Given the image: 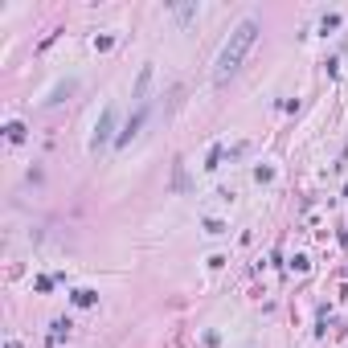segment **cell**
Returning <instances> with one entry per match:
<instances>
[{
    "label": "cell",
    "instance_id": "6da1fadb",
    "mask_svg": "<svg viewBox=\"0 0 348 348\" xmlns=\"http://www.w3.org/2000/svg\"><path fill=\"white\" fill-rule=\"evenodd\" d=\"M258 21H242L234 33H230V41L221 45V53H217V61H213V82L221 86V82H230L238 70H242V61H246V53L254 49V41H258Z\"/></svg>",
    "mask_w": 348,
    "mask_h": 348
},
{
    "label": "cell",
    "instance_id": "7a4b0ae2",
    "mask_svg": "<svg viewBox=\"0 0 348 348\" xmlns=\"http://www.w3.org/2000/svg\"><path fill=\"white\" fill-rule=\"evenodd\" d=\"M111 131H115V107H107L103 115H99V127H94V140H90V152H99L107 140H111Z\"/></svg>",
    "mask_w": 348,
    "mask_h": 348
},
{
    "label": "cell",
    "instance_id": "3957f363",
    "mask_svg": "<svg viewBox=\"0 0 348 348\" xmlns=\"http://www.w3.org/2000/svg\"><path fill=\"white\" fill-rule=\"evenodd\" d=\"M140 127H144V107H140V111H135V115L127 119V127H123V131L115 135V144H119V148H127V144L135 140V131H140Z\"/></svg>",
    "mask_w": 348,
    "mask_h": 348
},
{
    "label": "cell",
    "instance_id": "277c9868",
    "mask_svg": "<svg viewBox=\"0 0 348 348\" xmlns=\"http://www.w3.org/2000/svg\"><path fill=\"white\" fill-rule=\"evenodd\" d=\"M148 82H152V66H144L140 70V82H135V90H131V99L144 107V94H148Z\"/></svg>",
    "mask_w": 348,
    "mask_h": 348
},
{
    "label": "cell",
    "instance_id": "5b68a950",
    "mask_svg": "<svg viewBox=\"0 0 348 348\" xmlns=\"http://www.w3.org/2000/svg\"><path fill=\"white\" fill-rule=\"evenodd\" d=\"M66 332H70V320H53V332H49V348H57Z\"/></svg>",
    "mask_w": 348,
    "mask_h": 348
},
{
    "label": "cell",
    "instance_id": "8992f818",
    "mask_svg": "<svg viewBox=\"0 0 348 348\" xmlns=\"http://www.w3.org/2000/svg\"><path fill=\"white\" fill-rule=\"evenodd\" d=\"M5 135H9L13 144H21V140H25V123H9V127H5Z\"/></svg>",
    "mask_w": 348,
    "mask_h": 348
},
{
    "label": "cell",
    "instance_id": "52a82bcc",
    "mask_svg": "<svg viewBox=\"0 0 348 348\" xmlns=\"http://www.w3.org/2000/svg\"><path fill=\"white\" fill-rule=\"evenodd\" d=\"M94 299H99V295H94V291H86V287H82V291H74V303H78V307H90Z\"/></svg>",
    "mask_w": 348,
    "mask_h": 348
},
{
    "label": "cell",
    "instance_id": "ba28073f",
    "mask_svg": "<svg viewBox=\"0 0 348 348\" xmlns=\"http://www.w3.org/2000/svg\"><path fill=\"white\" fill-rule=\"evenodd\" d=\"M291 270H299V274H303V270H307V258H303V254H295V258H291Z\"/></svg>",
    "mask_w": 348,
    "mask_h": 348
},
{
    "label": "cell",
    "instance_id": "9c48e42d",
    "mask_svg": "<svg viewBox=\"0 0 348 348\" xmlns=\"http://www.w3.org/2000/svg\"><path fill=\"white\" fill-rule=\"evenodd\" d=\"M5 348H21V344H17V340H9V344H5Z\"/></svg>",
    "mask_w": 348,
    "mask_h": 348
}]
</instances>
